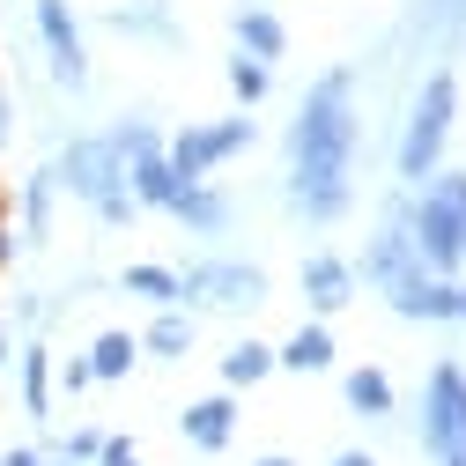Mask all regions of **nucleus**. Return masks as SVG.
<instances>
[{
	"instance_id": "nucleus-1",
	"label": "nucleus",
	"mask_w": 466,
	"mask_h": 466,
	"mask_svg": "<svg viewBox=\"0 0 466 466\" xmlns=\"http://www.w3.org/2000/svg\"><path fill=\"white\" fill-rule=\"evenodd\" d=\"M348 156H356V111H348V75H326L289 134V163H297V208L311 222H333L348 208Z\"/></svg>"
},
{
	"instance_id": "nucleus-2",
	"label": "nucleus",
	"mask_w": 466,
	"mask_h": 466,
	"mask_svg": "<svg viewBox=\"0 0 466 466\" xmlns=\"http://www.w3.org/2000/svg\"><path fill=\"white\" fill-rule=\"evenodd\" d=\"M407 238H415V252H422L430 274H451L466 259V178H459V170H444V178L422 193V208L407 215Z\"/></svg>"
},
{
	"instance_id": "nucleus-3",
	"label": "nucleus",
	"mask_w": 466,
	"mask_h": 466,
	"mask_svg": "<svg viewBox=\"0 0 466 466\" xmlns=\"http://www.w3.org/2000/svg\"><path fill=\"white\" fill-rule=\"evenodd\" d=\"M451 111H459V82L451 75H430L422 96H415V111H407V134H400V178L407 186L437 178L444 141H451Z\"/></svg>"
},
{
	"instance_id": "nucleus-4",
	"label": "nucleus",
	"mask_w": 466,
	"mask_h": 466,
	"mask_svg": "<svg viewBox=\"0 0 466 466\" xmlns=\"http://www.w3.org/2000/svg\"><path fill=\"white\" fill-rule=\"evenodd\" d=\"M422 444H430L437 466H466V378H459V363H437V370H430Z\"/></svg>"
},
{
	"instance_id": "nucleus-5",
	"label": "nucleus",
	"mask_w": 466,
	"mask_h": 466,
	"mask_svg": "<svg viewBox=\"0 0 466 466\" xmlns=\"http://www.w3.org/2000/svg\"><path fill=\"white\" fill-rule=\"evenodd\" d=\"M119 141H82V148H67V193H82L104 222H127L134 215V193L119 186Z\"/></svg>"
},
{
	"instance_id": "nucleus-6",
	"label": "nucleus",
	"mask_w": 466,
	"mask_h": 466,
	"mask_svg": "<svg viewBox=\"0 0 466 466\" xmlns=\"http://www.w3.org/2000/svg\"><path fill=\"white\" fill-rule=\"evenodd\" d=\"M245 141H252V119H222V127H186L163 156H170V170H178L186 186H208V170H215L222 156H238Z\"/></svg>"
},
{
	"instance_id": "nucleus-7",
	"label": "nucleus",
	"mask_w": 466,
	"mask_h": 466,
	"mask_svg": "<svg viewBox=\"0 0 466 466\" xmlns=\"http://www.w3.org/2000/svg\"><path fill=\"white\" fill-rule=\"evenodd\" d=\"M119 156H134V200H141V208H170V200L186 193V178L170 170V156H163L141 127H134V134H119Z\"/></svg>"
},
{
	"instance_id": "nucleus-8",
	"label": "nucleus",
	"mask_w": 466,
	"mask_h": 466,
	"mask_svg": "<svg viewBox=\"0 0 466 466\" xmlns=\"http://www.w3.org/2000/svg\"><path fill=\"white\" fill-rule=\"evenodd\" d=\"M385 297H392L400 319H459V289H451L444 274H430V267L392 274V281H385Z\"/></svg>"
},
{
	"instance_id": "nucleus-9",
	"label": "nucleus",
	"mask_w": 466,
	"mask_h": 466,
	"mask_svg": "<svg viewBox=\"0 0 466 466\" xmlns=\"http://www.w3.org/2000/svg\"><path fill=\"white\" fill-rule=\"evenodd\" d=\"M37 30H45V45H52L60 82L82 89V82H89V60H82V30H75V15H67V0H37Z\"/></svg>"
},
{
	"instance_id": "nucleus-10",
	"label": "nucleus",
	"mask_w": 466,
	"mask_h": 466,
	"mask_svg": "<svg viewBox=\"0 0 466 466\" xmlns=\"http://www.w3.org/2000/svg\"><path fill=\"white\" fill-rule=\"evenodd\" d=\"M304 297H311L319 311H340L348 297H356V267H348V259H333V252L304 259Z\"/></svg>"
},
{
	"instance_id": "nucleus-11",
	"label": "nucleus",
	"mask_w": 466,
	"mask_h": 466,
	"mask_svg": "<svg viewBox=\"0 0 466 466\" xmlns=\"http://www.w3.org/2000/svg\"><path fill=\"white\" fill-rule=\"evenodd\" d=\"M229 422H238V407H229V400H200V407H186V444L193 451H222L229 444Z\"/></svg>"
},
{
	"instance_id": "nucleus-12",
	"label": "nucleus",
	"mask_w": 466,
	"mask_h": 466,
	"mask_svg": "<svg viewBox=\"0 0 466 466\" xmlns=\"http://www.w3.org/2000/svg\"><path fill=\"white\" fill-rule=\"evenodd\" d=\"M186 289H222V304H259V267H200Z\"/></svg>"
},
{
	"instance_id": "nucleus-13",
	"label": "nucleus",
	"mask_w": 466,
	"mask_h": 466,
	"mask_svg": "<svg viewBox=\"0 0 466 466\" xmlns=\"http://www.w3.org/2000/svg\"><path fill=\"white\" fill-rule=\"evenodd\" d=\"M274 363H289V370H326V363H333V333H326V326H297Z\"/></svg>"
},
{
	"instance_id": "nucleus-14",
	"label": "nucleus",
	"mask_w": 466,
	"mask_h": 466,
	"mask_svg": "<svg viewBox=\"0 0 466 466\" xmlns=\"http://www.w3.org/2000/svg\"><path fill=\"white\" fill-rule=\"evenodd\" d=\"M238 37H245L252 60H281V45H289V37H281V23H274L267 8H245V15H238Z\"/></svg>"
},
{
	"instance_id": "nucleus-15",
	"label": "nucleus",
	"mask_w": 466,
	"mask_h": 466,
	"mask_svg": "<svg viewBox=\"0 0 466 466\" xmlns=\"http://www.w3.org/2000/svg\"><path fill=\"white\" fill-rule=\"evenodd\" d=\"M134 356H141V340H134V333H104V340L89 348V370H96V378H127Z\"/></svg>"
},
{
	"instance_id": "nucleus-16",
	"label": "nucleus",
	"mask_w": 466,
	"mask_h": 466,
	"mask_svg": "<svg viewBox=\"0 0 466 466\" xmlns=\"http://www.w3.org/2000/svg\"><path fill=\"white\" fill-rule=\"evenodd\" d=\"M127 289L148 304H178L186 297V274H170V267H127Z\"/></svg>"
},
{
	"instance_id": "nucleus-17",
	"label": "nucleus",
	"mask_w": 466,
	"mask_h": 466,
	"mask_svg": "<svg viewBox=\"0 0 466 466\" xmlns=\"http://www.w3.org/2000/svg\"><path fill=\"white\" fill-rule=\"evenodd\" d=\"M267 370H274V348H259V340H238V348L222 356V378H229V385H259Z\"/></svg>"
},
{
	"instance_id": "nucleus-18",
	"label": "nucleus",
	"mask_w": 466,
	"mask_h": 466,
	"mask_svg": "<svg viewBox=\"0 0 466 466\" xmlns=\"http://www.w3.org/2000/svg\"><path fill=\"white\" fill-rule=\"evenodd\" d=\"M348 407H363V415H392V378L385 370H356V378H348Z\"/></svg>"
},
{
	"instance_id": "nucleus-19",
	"label": "nucleus",
	"mask_w": 466,
	"mask_h": 466,
	"mask_svg": "<svg viewBox=\"0 0 466 466\" xmlns=\"http://www.w3.org/2000/svg\"><path fill=\"white\" fill-rule=\"evenodd\" d=\"M23 400H30V415H52V356L45 348L23 356Z\"/></svg>"
},
{
	"instance_id": "nucleus-20",
	"label": "nucleus",
	"mask_w": 466,
	"mask_h": 466,
	"mask_svg": "<svg viewBox=\"0 0 466 466\" xmlns=\"http://www.w3.org/2000/svg\"><path fill=\"white\" fill-rule=\"evenodd\" d=\"M170 215H178V222H193V229H222V200H215L208 186H186L178 200H170Z\"/></svg>"
},
{
	"instance_id": "nucleus-21",
	"label": "nucleus",
	"mask_w": 466,
	"mask_h": 466,
	"mask_svg": "<svg viewBox=\"0 0 466 466\" xmlns=\"http://www.w3.org/2000/svg\"><path fill=\"white\" fill-rule=\"evenodd\" d=\"M148 348H156V356H186V348H193V326H186V319H156Z\"/></svg>"
},
{
	"instance_id": "nucleus-22",
	"label": "nucleus",
	"mask_w": 466,
	"mask_h": 466,
	"mask_svg": "<svg viewBox=\"0 0 466 466\" xmlns=\"http://www.w3.org/2000/svg\"><path fill=\"white\" fill-rule=\"evenodd\" d=\"M229 89H238L245 104H259L267 96V60H238V67H229Z\"/></svg>"
},
{
	"instance_id": "nucleus-23",
	"label": "nucleus",
	"mask_w": 466,
	"mask_h": 466,
	"mask_svg": "<svg viewBox=\"0 0 466 466\" xmlns=\"http://www.w3.org/2000/svg\"><path fill=\"white\" fill-rule=\"evenodd\" d=\"M96 459H104V466H141V451H134L127 437H104V451H96Z\"/></svg>"
},
{
	"instance_id": "nucleus-24",
	"label": "nucleus",
	"mask_w": 466,
	"mask_h": 466,
	"mask_svg": "<svg viewBox=\"0 0 466 466\" xmlns=\"http://www.w3.org/2000/svg\"><path fill=\"white\" fill-rule=\"evenodd\" d=\"M333 466H378V459H370V451H340Z\"/></svg>"
},
{
	"instance_id": "nucleus-25",
	"label": "nucleus",
	"mask_w": 466,
	"mask_h": 466,
	"mask_svg": "<svg viewBox=\"0 0 466 466\" xmlns=\"http://www.w3.org/2000/svg\"><path fill=\"white\" fill-rule=\"evenodd\" d=\"M0 466H45L37 451H8V459H0Z\"/></svg>"
},
{
	"instance_id": "nucleus-26",
	"label": "nucleus",
	"mask_w": 466,
	"mask_h": 466,
	"mask_svg": "<svg viewBox=\"0 0 466 466\" xmlns=\"http://www.w3.org/2000/svg\"><path fill=\"white\" fill-rule=\"evenodd\" d=\"M459 8H466V0H437V15H459Z\"/></svg>"
},
{
	"instance_id": "nucleus-27",
	"label": "nucleus",
	"mask_w": 466,
	"mask_h": 466,
	"mask_svg": "<svg viewBox=\"0 0 466 466\" xmlns=\"http://www.w3.org/2000/svg\"><path fill=\"white\" fill-rule=\"evenodd\" d=\"M459 326H466V289H459Z\"/></svg>"
},
{
	"instance_id": "nucleus-28",
	"label": "nucleus",
	"mask_w": 466,
	"mask_h": 466,
	"mask_svg": "<svg viewBox=\"0 0 466 466\" xmlns=\"http://www.w3.org/2000/svg\"><path fill=\"white\" fill-rule=\"evenodd\" d=\"M259 466H289V459H259Z\"/></svg>"
},
{
	"instance_id": "nucleus-29",
	"label": "nucleus",
	"mask_w": 466,
	"mask_h": 466,
	"mask_svg": "<svg viewBox=\"0 0 466 466\" xmlns=\"http://www.w3.org/2000/svg\"><path fill=\"white\" fill-rule=\"evenodd\" d=\"M0 363H8V340H0Z\"/></svg>"
}]
</instances>
